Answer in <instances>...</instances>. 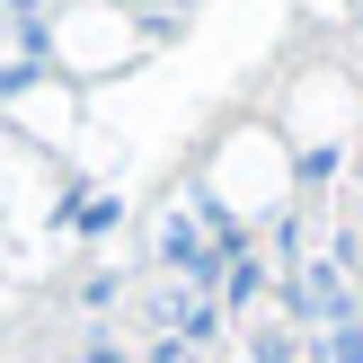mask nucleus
Returning <instances> with one entry per match:
<instances>
[{"label":"nucleus","instance_id":"obj_1","mask_svg":"<svg viewBox=\"0 0 363 363\" xmlns=\"http://www.w3.org/2000/svg\"><path fill=\"white\" fill-rule=\"evenodd\" d=\"M319 363H363V311H346L337 328H319Z\"/></svg>","mask_w":363,"mask_h":363},{"label":"nucleus","instance_id":"obj_2","mask_svg":"<svg viewBox=\"0 0 363 363\" xmlns=\"http://www.w3.org/2000/svg\"><path fill=\"white\" fill-rule=\"evenodd\" d=\"M89 363H142V354H124L116 337H89Z\"/></svg>","mask_w":363,"mask_h":363}]
</instances>
